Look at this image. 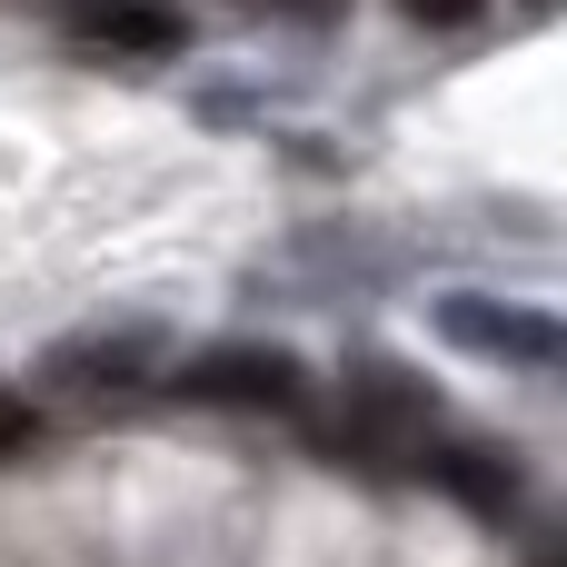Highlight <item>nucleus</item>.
Wrapping results in <instances>:
<instances>
[{
    "mask_svg": "<svg viewBox=\"0 0 567 567\" xmlns=\"http://www.w3.org/2000/svg\"><path fill=\"white\" fill-rule=\"evenodd\" d=\"M449 439V409L429 379H409L399 359H349L339 409H329V449L359 458L369 478H429V449Z\"/></svg>",
    "mask_w": 567,
    "mask_h": 567,
    "instance_id": "f257e3e1",
    "label": "nucleus"
},
{
    "mask_svg": "<svg viewBox=\"0 0 567 567\" xmlns=\"http://www.w3.org/2000/svg\"><path fill=\"white\" fill-rule=\"evenodd\" d=\"M169 399H189V409H249V419H299L309 409V369L289 349H269V339H219V349H199V359L169 369Z\"/></svg>",
    "mask_w": 567,
    "mask_h": 567,
    "instance_id": "f03ea898",
    "label": "nucleus"
},
{
    "mask_svg": "<svg viewBox=\"0 0 567 567\" xmlns=\"http://www.w3.org/2000/svg\"><path fill=\"white\" fill-rule=\"evenodd\" d=\"M439 339L449 349H478V359H508V369H567V319L528 309V299H439Z\"/></svg>",
    "mask_w": 567,
    "mask_h": 567,
    "instance_id": "7ed1b4c3",
    "label": "nucleus"
},
{
    "mask_svg": "<svg viewBox=\"0 0 567 567\" xmlns=\"http://www.w3.org/2000/svg\"><path fill=\"white\" fill-rule=\"evenodd\" d=\"M150 349H159V339H140V329H120V339H70V349L50 359V379L80 389V399H100V389L130 399V389H150V369H159Z\"/></svg>",
    "mask_w": 567,
    "mask_h": 567,
    "instance_id": "20e7f679",
    "label": "nucleus"
},
{
    "mask_svg": "<svg viewBox=\"0 0 567 567\" xmlns=\"http://www.w3.org/2000/svg\"><path fill=\"white\" fill-rule=\"evenodd\" d=\"M429 478H439V488H458L478 518H508V508H518V468H508V458H488V449H468V439H439V449H429Z\"/></svg>",
    "mask_w": 567,
    "mask_h": 567,
    "instance_id": "39448f33",
    "label": "nucleus"
},
{
    "mask_svg": "<svg viewBox=\"0 0 567 567\" xmlns=\"http://www.w3.org/2000/svg\"><path fill=\"white\" fill-rule=\"evenodd\" d=\"M30 439H40V409H30L20 389H0V458H20Z\"/></svg>",
    "mask_w": 567,
    "mask_h": 567,
    "instance_id": "423d86ee",
    "label": "nucleus"
},
{
    "mask_svg": "<svg viewBox=\"0 0 567 567\" xmlns=\"http://www.w3.org/2000/svg\"><path fill=\"white\" fill-rule=\"evenodd\" d=\"M399 10H409L419 30H458V20H478L488 0H399Z\"/></svg>",
    "mask_w": 567,
    "mask_h": 567,
    "instance_id": "0eeeda50",
    "label": "nucleus"
},
{
    "mask_svg": "<svg viewBox=\"0 0 567 567\" xmlns=\"http://www.w3.org/2000/svg\"><path fill=\"white\" fill-rule=\"evenodd\" d=\"M528 567H567V538H548V548H538V558H528Z\"/></svg>",
    "mask_w": 567,
    "mask_h": 567,
    "instance_id": "6e6552de",
    "label": "nucleus"
}]
</instances>
